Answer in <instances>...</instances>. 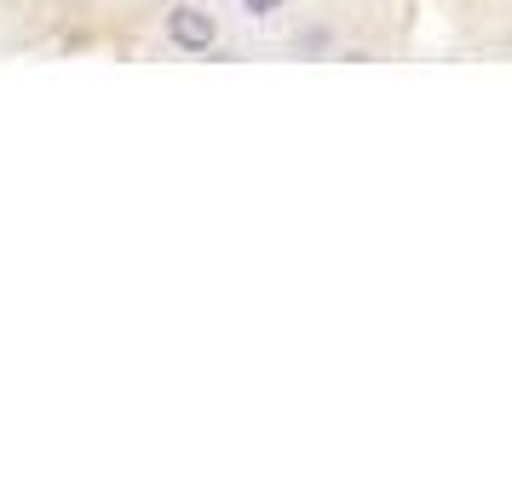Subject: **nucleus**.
<instances>
[{
    "label": "nucleus",
    "instance_id": "f257e3e1",
    "mask_svg": "<svg viewBox=\"0 0 512 495\" xmlns=\"http://www.w3.org/2000/svg\"><path fill=\"white\" fill-rule=\"evenodd\" d=\"M213 35H219V29H213V18L202 6H173V12H167V41L179 52H208Z\"/></svg>",
    "mask_w": 512,
    "mask_h": 495
},
{
    "label": "nucleus",
    "instance_id": "f03ea898",
    "mask_svg": "<svg viewBox=\"0 0 512 495\" xmlns=\"http://www.w3.org/2000/svg\"><path fill=\"white\" fill-rule=\"evenodd\" d=\"M242 6H248V12H254V18H271V12H277L282 0H242Z\"/></svg>",
    "mask_w": 512,
    "mask_h": 495
}]
</instances>
